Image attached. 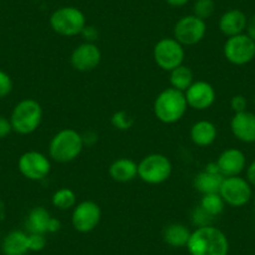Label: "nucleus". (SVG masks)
<instances>
[{
    "mask_svg": "<svg viewBox=\"0 0 255 255\" xmlns=\"http://www.w3.org/2000/svg\"><path fill=\"white\" fill-rule=\"evenodd\" d=\"M51 215L44 207H35L26 218L25 227L29 234H46Z\"/></svg>",
    "mask_w": 255,
    "mask_h": 255,
    "instance_id": "22",
    "label": "nucleus"
},
{
    "mask_svg": "<svg viewBox=\"0 0 255 255\" xmlns=\"http://www.w3.org/2000/svg\"><path fill=\"white\" fill-rule=\"evenodd\" d=\"M51 204L59 210H69L77 205V194L70 188H60L51 197Z\"/></svg>",
    "mask_w": 255,
    "mask_h": 255,
    "instance_id": "25",
    "label": "nucleus"
},
{
    "mask_svg": "<svg viewBox=\"0 0 255 255\" xmlns=\"http://www.w3.org/2000/svg\"><path fill=\"white\" fill-rule=\"evenodd\" d=\"M230 107H232V110L234 113H242L247 110L248 107V100L244 95L238 94L234 95L230 100Z\"/></svg>",
    "mask_w": 255,
    "mask_h": 255,
    "instance_id": "32",
    "label": "nucleus"
},
{
    "mask_svg": "<svg viewBox=\"0 0 255 255\" xmlns=\"http://www.w3.org/2000/svg\"><path fill=\"white\" fill-rule=\"evenodd\" d=\"M4 255H26L29 252L28 234L21 230L8 233L1 243Z\"/></svg>",
    "mask_w": 255,
    "mask_h": 255,
    "instance_id": "20",
    "label": "nucleus"
},
{
    "mask_svg": "<svg viewBox=\"0 0 255 255\" xmlns=\"http://www.w3.org/2000/svg\"><path fill=\"white\" fill-rule=\"evenodd\" d=\"M61 228V223L60 220L56 219V218H53L51 217L50 219V223H49V228H48V233H51V234H54V233L59 232Z\"/></svg>",
    "mask_w": 255,
    "mask_h": 255,
    "instance_id": "38",
    "label": "nucleus"
},
{
    "mask_svg": "<svg viewBox=\"0 0 255 255\" xmlns=\"http://www.w3.org/2000/svg\"><path fill=\"white\" fill-rule=\"evenodd\" d=\"M204 170L209 171V173H220L219 168H218L217 161H215V163H209V164H208V165L205 166Z\"/></svg>",
    "mask_w": 255,
    "mask_h": 255,
    "instance_id": "40",
    "label": "nucleus"
},
{
    "mask_svg": "<svg viewBox=\"0 0 255 255\" xmlns=\"http://www.w3.org/2000/svg\"><path fill=\"white\" fill-rule=\"evenodd\" d=\"M83 136V143H84V146H93L97 144L98 141V134L95 131H85L84 134H82Z\"/></svg>",
    "mask_w": 255,
    "mask_h": 255,
    "instance_id": "35",
    "label": "nucleus"
},
{
    "mask_svg": "<svg viewBox=\"0 0 255 255\" xmlns=\"http://www.w3.org/2000/svg\"><path fill=\"white\" fill-rule=\"evenodd\" d=\"M18 170L28 180L40 181L50 174L51 161L40 151L29 150L19 156Z\"/></svg>",
    "mask_w": 255,
    "mask_h": 255,
    "instance_id": "9",
    "label": "nucleus"
},
{
    "mask_svg": "<svg viewBox=\"0 0 255 255\" xmlns=\"http://www.w3.org/2000/svg\"><path fill=\"white\" fill-rule=\"evenodd\" d=\"M169 75V83L170 87L179 92H185L193 83H194V75L189 67L186 65H180V67L173 69Z\"/></svg>",
    "mask_w": 255,
    "mask_h": 255,
    "instance_id": "24",
    "label": "nucleus"
},
{
    "mask_svg": "<svg viewBox=\"0 0 255 255\" xmlns=\"http://www.w3.org/2000/svg\"><path fill=\"white\" fill-rule=\"evenodd\" d=\"M184 94H185L188 107L194 110H199V112L209 109L217 99L214 87L204 80H198L193 83L184 92Z\"/></svg>",
    "mask_w": 255,
    "mask_h": 255,
    "instance_id": "14",
    "label": "nucleus"
},
{
    "mask_svg": "<svg viewBox=\"0 0 255 255\" xmlns=\"http://www.w3.org/2000/svg\"><path fill=\"white\" fill-rule=\"evenodd\" d=\"M207 23L195 15H185L179 19L173 29V38L183 46L197 45L205 38Z\"/></svg>",
    "mask_w": 255,
    "mask_h": 255,
    "instance_id": "8",
    "label": "nucleus"
},
{
    "mask_svg": "<svg viewBox=\"0 0 255 255\" xmlns=\"http://www.w3.org/2000/svg\"><path fill=\"white\" fill-rule=\"evenodd\" d=\"M200 207L205 210L213 218L218 217L224 212L225 203L219 193H213V194H204L200 200Z\"/></svg>",
    "mask_w": 255,
    "mask_h": 255,
    "instance_id": "26",
    "label": "nucleus"
},
{
    "mask_svg": "<svg viewBox=\"0 0 255 255\" xmlns=\"http://www.w3.org/2000/svg\"><path fill=\"white\" fill-rule=\"evenodd\" d=\"M247 180L249 181L250 185L255 186V160L247 168Z\"/></svg>",
    "mask_w": 255,
    "mask_h": 255,
    "instance_id": "37",
    "label": "nucleus"
},
{
    "mask_svg": "<svg viewBox=\"0 0 255 255\" xmlns=\"http://www.w3.org/2000/svg\"><path fill=\"white\" fill-rule=\"evenodd\" d=\"M219 194L223 198L225 204L230 205L233 208L244 207L252 199V185H250L247 179L242 178L239 175L228 176L223 180Z\"/></svg>",
    "mask_w": 255,
    "mask_h": 255,
    "instance_id": "10",
    "label": "nucleus"
},
{
    "mask_svg": "<svg viewBox=\"0 0 255 255\" xmlns=\"http://www.w3.org/2000/svg\"><path fill=\"white\" fill-rule=\"evenodd\" d=\"M80 35H83V38L85 39V41L87 43H94L95 40L98 39V36H99V31H98V29L95 28V26L93 25H85V28L83 29L82 34Z\"/></svg>",
    "mask_w": 255,
    "mask_h": 255,
    "instance_id": "34",
    "label": "nucleus"
},
{
    "mask_svg": "<svg viewBox=\"0 0 255 255\" xmlns=\"http://www.w3.org/2000/svg\"><path fill=\"white\" fill-rule=\"evenodd\" d=\"M13 131V127H11L10 119L0 115V139H5Z\"/></svg>",
    "mask_w": 255,
    "mask_h": 255,
    "instance_id": "33",
    "label": "nucleus"
},
{
    "mask_svg": "<svg viewBox=\"0 0 255 255\" xmlns=\"http://www.w3.org/2000/svg\"><path fill=\"white\" fill-rule=\"evenodd\" d=\"M254 208H255V197H254Z\"/></svg>",
    "mask_w": 255,
    "mask_h": 255,
    "instance_id": "41",
    "label": "nucleus"
},
{
    "mask_svg": "<svg viewBox=\"0 0 255 255\" xmlns=\"http://www.w3.org/2000/svg\"><path fill=\"white\" fill-rule=\"evenodd\" d=\"M223 53L233 65H245L255 58V41L244 33L230 36L224 43Z\"/></svg>",
    "mask_w": 255,
    "mask_h": 255,
    "instance_id": "11",
    "label": "nucleus"
},
{
    "mask_svg": "<svg viewBox=\"0 0 255 255\" xmlns=\"http://www.w3.org/2000/svg\"><path fill=\"white\" fill-rule=\"evenodd\" d=\"M13 79L10 75L0 69V99H4L13 92Z\"/></svg>",
    "mask_w": 255,
    "mask_h": 255,
    "instance_id": "30",
    "label": "nucleus"
},
{
    "mask_svg": "<svg viewBox=\"0 0 255 255\" xmlns=\"http://www.w3.org/2000/svg\"><path fill=\"white\" fill-rule=\"evenodd\" d=\"M254 104H255V97H254Z\"/></svg>",
    "mask_w": 255,
    "mask_h": 255,
    "instance_id": "42",
    "label": "nucleus"
},
{
    "mask_svg": "<svg viewBox=\"0 0 255 255\" xmlns=\"http://www.w3.org/2000/svg\"><path fill=\"white\" fill-rule=\"evenodd\" d=\"M165 1L168 5L173 6V8H181L189 3V0H165Z\"/></svg>",
    "mask_w": 255,
    "mask_h": 255,
    "instance_id": "39",
    "label": "nucleus"
},
{
    "mask_svg": "<svg viewBox=\"0 0 255 255\" xmlns=\"http://www.w3.org/2000/svg\"><path fill=\"white\" fill-rule=\"evenodd\" d=\"M110 122H112V125L117 129V130L125 131L133 128L134 118L131 117L127 110H118V112H115L114 114L112 115Z\"/></svg>",
    "mask_w": 255,
    "mask_h": 255,
    "instance_id": "27",
    "label": "nucleus"
},
{
    "mask_svg": "<svg viewBox=\"0 0 255 255\" xmlns=\"http://www.w3.org/2000/svg\"><path fill=\"white\" fill-rule=\"evenodd\" d=\"M153 58L155 64L164 72H171L184 63V46L174 38H163L154 45Z\"/></svg>",
    "mask_w": 255,
    "mask_h": 255,
    "instance_id": "7",
    "label": "nucleus"
},
{
    "mask_svg": "<svg viewBox=\"0 0 255 255\" xmlns=\"http://www.w3.org/2000/svg\"><path fill=\"white\" fill-rule=\"evenodd\" d=\"M215 3L214 0H195L193 5V15L207 20L214 14Z\"/></svg>",
    "mask_w": 255,
    "mask_h": 255,
    "instance_id": "28",
    "label": "nucleus"
},
{
    "mask_svg": "<svg viewBox=\"0 0 255 255\" xmlns=\"http://www.w3.org/2000/svg\"><path fill=\"white\" fill-rule=\"evenodd\" d=\"M248 18L239 9H230L225 11L219 19V29L225 36L239 35L247 29Z\"/></svg>",
    "mask_w": 255,
    "mask_h": 255,
    "instance_id": "17",
    "label": "nucleus"
},
{
    "mask_svg": "<svg viewBox=\"0 0 255 255\" xmlns=\"http://www.w3.org/2000/svg\"><path fill=\"white\" fill-rule=\"evenodd\" d=\"M102 220V209L93 200H83L73 208L72 224L82 234L93 232Z\"/></svg>",
    "mask_w": 255,
    "mask_h": 255,
    "instance_id": "12",
    "label": "nucleus"
},
{
    "mask_svg": "<svg viewBox=\"0 0 255 255\" xmlns=\"http://www.w3.org/2000/svg\"><path fill=\"white\" fill-rule=\"evenodd\" d=\"M188 108L185 94L171 87L161 90L156 95L153 105L154 115L164 124L178 123L185 115Z\"/></svg>",
    "mask_w": 255,
    "mask_h": 255,
    "instance_id": "2",
    "label": "nucleus"
},
{
    "mask_svg": "<svg viewBox=\"0 0 255 255\" xmlns=\"http://www.w3.org/2000/svg\"><path fill=\"white\" fill-rule=\"evenodd\" d=\"M191 222L197 228H203L208 227V225H212L213 217L208 214L204 209H203L200 205H198L194 210H193V214H191Z\"/></svg>",
    "mask_w": 255,
    "mask_h": 255,
    "instance_id": "29",
    "label": "nucleus"
},
{
    "mask_svg": "<svg viewBox=\"0 0 255 255\" xmlns=\"http://www.w3.org/2000/svg\"><path fill=\"white\" fill-rule=\"evenodd\" d=\"M49 24L58 35L72 38L82 34L87 25V18L85 14L75 6H61L51 13Z\"/></svg>",
    "mask_w": 255,
    "mask_h": 255,
    "instance_id": "5",
    "label": "nucleus"
},
{
    "mask_svg": "<svg viewBox=\"0 0 255 255\" xmlns=\"http://www.w3.org/2000/svg\"><path fill=\"white\" fill-rule=\"evenodd\" d=\"M245 30H247V35L255 41V15H253L252 18L248 19L247 29H245Z\"/></svg>",
    "mask_w": 255,
    "mask_h": 255,
    "instance_id": "36",
    "label": "nucleus"
},
{
    "mask_svg": "<svg viewBox=\"0 0 255 255\" xmlns=\"http://www.w3.org/2000/svg\"><path fill=\"white\" fill-rule=\"evenodd\" d=\"M218 138V129L209 120H199L190 128V139L197 146H209Z\"/></svg>",
    "mask_w": 255,
    "mask_h": 255,
    "instance_id": "18",
    "label": "nucleus"
},
{
    "mask_svg": "<svg viewBox=\"0 0 255 255\" xmlns=\"http://www.w3.org/2000/svg\"><path fill=\"white\" fill-rule=\"evenodd\" d=\"M186 248L190 255H228L229 240L222 230L208 225L191 232Z\"/></svg>",
    "mask_w": 255,
    "mask_h": 255,
    "instance_id": "1",
    "label": "nucleus"
},
{
    "mask_svg": "<svg viewBox=\"0 0 255 255\" xmlns=\"http://www.w3.org/2000/svg\"><path fill=\"white\" fill-rule=\"evenodd\" d=\"M173 165L168 156L154 153L144 156L138 164V176L149 185H159L170 178Z\"/></svg>",
    "mask_w": 255,
    "mask_h": 255,
    "instance_id": "6",
    "label": "nucleus"
},
{
    "mask_svg": "<svg viewBox=\"0 0 255 255\" xmlns=\"http://www.w3.org/2000/svg\"><path fill=\"white\" fill-rule=\"evenodd\" d=\"M102 61V51L95 43H82L73 50L70 64L75 70L82 73L92 72L99 67Z\"/></svg>",
    "mask_w": 255,
    "mask_h": 255,
    "instance_id": "13",
    "label": "nucleus"
},
{
    "mask_svg": "<svg viewBox=\"0 0 255 255\" xmlns=\"http://www.w3.org/2000/svg\"><path fill=\"white\" fill-rule=\"evenodd\" d=\"M191 232L180 223H174V224L168 225L164 229L163 238L164 242L173 248H184L186 247L190 238Z\"/></svg>",
    "mask_w": 255,
    "mask_h": 255,
    "instance_id": "23",
    "label": "nucleus"
},
{
    "mask_svg": "<svg viewBox=\"0 0 255 255\" xmlns=\"http://www.w3.org/2000/svg\"><path fill=\"white\" fill-rule=\"evenodd\" d=\"M110 178L118 183H129L138 176V163L130 158H119L109 166Z\"/></svg>",
    "mask_w": 255,
    "mask_h": 255,
    "instance_id": "19",
    "label": "nucleus"
},
{
    "mask_svg": "<svg viewBox=\"0 0 255 255\" xmlns=\"http://www.w3.org/2000/svg\"><path fill=\"white\" fill-rule=\"evenodd\" d=\"M232 133L243 143H255V114L245 112L235 113L230 122Z\"/></svg>",
    "mask_w": 255,
    "mask_h": 255,
    "instance_id": "16",
    "label": "nucleus"
},
{
    "mask_svg": "<svg viewBox=\"0 0 255 255\" xmlns=\"http://www.w3.org/2000/svg\"><path fill=\"white\" fill-rule=\"evenodd\" d=\"M223 180H224V176L220 173H209L207 170H203L195 175L193 185L200 194H213V193H219Z\"/></svg>",
    "mask_w": 255,
    "mask_h": 255,
    "instance_id": "21",
    "label": "nucleus"
},
{
    "mask_svg": "<svg viewBox=\"0 0 255 255\" xmlns=\"http://www.w3.org/2000/svg\"><path fill=\"white\" fill-rule=\"evenodd\" d=\"M84 149L82 134L75 129H61L49 143V156L56 163H70L79 158Z\"/></svg>",
    "mask_w": 255,
    "mask_h": 255,
    "instance_id": "3",
    "label": "nucleus"
},
{
    "mask_svg": "<svg viewBox=\"0 0 255 255\" xmlns=\"http://www.w3.org/2000/svg\"><path fill=\"white\" fill-rule=\"evenodd\" d=\"M217 164L220 174L224 178L237 176L245 169L247 158H245V154L239 149L229 148L220 153V155L218 156Z\"/></svg>",
    "mask_w": 255,
    "mask_h": 255,
    "instance_id": "15",
    "label": "nucleus"
},
{
    "mask_svg": "<svg viewBox=\"0 0 255 255\" xmlns=\"http://www.w3.org/2000/svg\"><path fill=\"white\" fill-rule=\"evenodd\" d=\"M29 252H41L46 247L45 234H28Z\"/></svg>",
    "mask_w": 255,
    "mask_h": 255,
    "instance_id": "31",
    "label": "nucleus"
},
{
    "mask_svg": "<svg viewBox=\"0 0 255 255\" xmlns=\"http://www.w3.org/2000/svg\"><path fill=\"white\" fill-rule=\"evenodd\" d=\"M13 131L20 135H29L38 130L43 120V108L35 99H23L14 107L10 115Z\"/></svg>",
    "mask_w": 255,
    "mask_h": 255,
    "instance_id": "4",
    "label": "nucleus"
}]
</instances>
